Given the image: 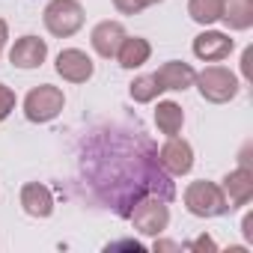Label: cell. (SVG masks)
<instances>
[{
  "label": "cell",
  "instance_id": "cell-20",
  "mask_svg": "<svg viewBox=\"0 0 253 253\" xmlns=\"http://www.w3.org/2000/svg\"><path fill=\"white\" fill-rule=\"evenodd\" d=\"M113 6H116V12H122V15H140V12L149 6V0H113Z\"/></svg>",
  "mask_w": 253,
  "mask_h": 253
},
{
  "label": "cell",
  "instance_id": "cell-12",
  "mask_svg": "<svg viewBox=\"0 0 253 253\" xmlns=\"http://www.w3.org/2000/svg\"><path fill=\"white\" fill-rule=\"evenodd\" d=\"M125 36H128V33H125V27L119 21H98L92 27V33H89V45H92V51L98 57L110 60V57H116V51H119Z\"/></svg>",
  "mask_w": 253,
  "mask_h": 253
},
{
  "label": "cell",
  "instance_id": "cell-8",
  "mask_svg": "<svg viewBox=\"0 0 253 253\" xmlns=\"http://www.w3.org/2000/svg\"><path fill=\"white\" fill-rule=\"evenodd\" d=\"M158 164L170 176H188L191 167H194V149H191V143L182 140L179 134L176 137H167V143L158 149Z\"/></svg>",
  "mask_w": 253,
  "mask_h": 253
},
{
  "label": "cell",
  "instance_id": "cell-19",
  "mask_svg": "<svg viewBox=\"0 0 253 253\" xmlns=\"http://www.w3.org/2000/svg\"><path fill=\"white\" fill-rule=\"evenodd\" d=\"M128 95H131L137 104H149V101H155V98L161 95V89H158V84H155L152 75H140V78H134V81L128 84Z\"/></svg>",
  "mask_w": 253,
  "mask_h": 253
},
{
  "label": "cell",
  "instance_id": "cell-11",
  "mask_svg": "<svg viewBox=\"0 0 253 253\" xmlns=\"http://www.w3.org/2000/svg\"><path fill=\"white\" fill-rule=\"evenodd\" d=\"M232 48H235V42H232L226 33H220V30H206V33H200V36L194 39V57L203 60V63L226 60V57L232 54Z\"/></svg>",
  "mask_w": 253,
  "mask_h": 253
},
{
  "label": "cell",
  "instance_id": "cell-1",
  "mask_svg": "<svg viewBox=\"0 0 253 253\" xmlns=\"http://www.w3.org/2000/svg\"><path fill=\"white\" fill-rule=\"evenodd\" d=\"M89 176L101 200L110 203L119 217H128L131 206L140 197L152 194L167 203L176 197L170 173L158 164V149L149 140L143 143V152H137L125 140L110 137V149H98L89 158Z\"/></svg>",
  "mask_w": 253,
  "mask_h": 253
},
{
  "label": "cell",
  "instance_id": "cell-7",
  "mask_svg": "<svg viewBox=\"0 0 253 253\" xmlns=\"http://www.w3.org/2000/svg\"><path fill=\"white\" fill-rule=\"evenodd\" d=\"M57 75L69 84H86L95 75V63L81 48H63L57 54Z\"/></svg>",
  "mask_w": 253,
  "mask_h": 253
},
{
  "label": "cell",
  "instance_id": "cell-3",
  "mask_svg": "<svg viewBox=\"0 0 253 253\" xmlns=\"http://www.w3.org/2000/svg\"><path fill=\"white\" fill-rule=\"evenodd\" d=\"M185 209H188L194 217H220V214L229 211L220 185L206 182V179L191 182V185L185 188Z\"/></svg>",
  "mask_w": 253,
  "mask_h": 253
},
{
  "label": "cell",
  "instance_id": "cell-17",
  "mask_svg": "<svg viewBox=\"0 0 253 253\" xmlns=\"http://www.w3.org/2000/svg\"><path fill=\"white\" fill-rule=\"evenodd\" d=\"M155 125H158L161 134L176 137L182 131V125H185V110L176 101H158V107H155Z\"/></svg>",
  "mask_w": 253,
  "mask_h": 253
},
{
  "label": "cell",
  "instance_id": "cell-13",
  "mask_svg": "<svg viewBox=\"0 0 253 253\" xmlns=\"http://www.w3.org/2000/svg\"><path fill=\"white\" fill-rule=\"evenodd\" d=\"M155 84H158V89L161 92H179V89H188V86H194V78H197V72L188 66V63H179V60H170V63H164L155 75Z\"/></svg>",
  "mask_w": 253,
  "mask_h": 253
},
{
  "label": "cell",
  "instance_id": "cell-6",
  "mask_svg": "<svg viewBox=\"0 0 253 253\" xmlns=\"http://www.w3.org/2000/svg\"><path fill=\"white\" fill-rule=\"evenodd\" d=\"M128 220L134 223L137 232L143 235H161L167 226H170V209H167V200L161 197H140L131 211H128Z\"/></svg>",
  "mask_w": 253,
  "mask_h": 253
},
{
  "label": "cell",
  "instance_id": "cell-24",
  "mask_svg": "<svg viewBox=\"0 0 253 253\" xmlns=\"http://www.w3.org/2000/svg\"><path fill=\"white\" fill-rule=\"evenodd\" d=\"M6 39H9V27H6L3 18H0V54H3V48H6Z\"/></svg>",
  "mask_w": 253,
  "mask_h": 253
},
{
  "label": "cell",
  "instance_id": "cell-26",
  "mask_svg": "<svg viewBox=\"0 0 253 253\" xmlns=\"http://www.w3.org/2000/svg\"><path fill=\"white\" fill-rule=\"evenodd\" d=\"M152 3H161V0H149V6H152Z\"/></svg>",
  "mask_w": 253,
  "mask_h": 253
},
{
  "label": "cell",
  "instance_id": "cell-16",
  "mask_svg": "<svg viewBox=\"0 0 253 253\" xmlns=\"http://www.w3.org/2000/svg\"><path fill=\"white\" fill-rule=\"evenodd\" d=\"M220 21L229 30H250L253 27V0H223Z\"/></svg>",
  "mask_w": 253,
  "mask_h": 253
},
{
  "label": "cell",
  "instance_id": "cell-5",
  "mask_svg": "<svg viewBox=\"0 0 253 253\" xmlns=\"http://www.w3.org/2000/svg\"><path fill=\"white\" fill-rule=\"evenodd\" d=\"M63 107H66V95L54 84H39L24 98V116L30 122H51L63 113Z\"/></svg>",
  "mask_w": 253,
  "mask_h": 253
},
{
  "label": "cell",
  "instance_id": "cell-18",
  "mask_svg": "<svg viewBox=\"0 0 253 253\" xmlns=\"http://www.w3.org/2000/svg\"><path fill=\"white\" fill-rule=\"evenodd\" d=\"M220 9H223V0H188V15L203 27L220 21Z\"/></svg>",
  "mask_w": 253,
  "mask_h": 253
},
{
  "label": "cell",
  "instance_id": "cell-10",
  "mask_svg": "<svg viewBox=\"0 0 253 253\" xmlns=\"http://www.w3.org/2000/svg\"><path fill=\"white\" fill-rule=\"evenodd\" d=\"M45 57H48V42L39 36H21V39H15V45L9 51V63L24 72L39 69L45 63Z\"/></svg>",
  "mask_w": 253,
  "mask_h": 253
},
{
  "label": "cell",
  "instance_id": "cell-4",
  "mask_svg": "<svg viewBox=\"0 0 253 253\" xmlns=\"http://www.w3.org/2000/svg\"><path fill=\"white\" fill-rule=\"evenodd\" d=\"M84 18L86 15H84V6L78 0H51L45 6V12H42V21H45L48 33L57 36V39L75 36L84 27Z\"/></svg>",
  "mask_w": 253,
  "mask_h": 253
},
{
  "label": "cell",
  "instance_id": "cell-9",
  "mask_svg": "<svg viewBox=\"0 0 253 253\" xmlns=\"http://www.w3.org/2000/svg\"><path fill=\"white\" fill-rule=\"evenodd\" d=\"M220 191H223V200H226L229 211L247 206V203L253 200V170H250L247 164H241L238 170L226 173L223 182H220Z\"/></svg>",
  "mask_w": 253,
  "mask_h": 253
},
{
  "label": "cell",
  "instance_id": "cell-14",
  "mask_svg": "<svg viewBox=\"0 0 253 253\" xmlns=\"http://www.w3.org/2000/svg\"><path fill=\"white\" fill-rule=\"evenodd\" d=\"M21 209L30 217H51V211H54V194H51V188L42 185V182H27L21 188Z\"/></svg>",
  "mask_w": 253,
  "mask_h": 253
},
{
  "label": "cell",
  "instance_id": "cell-22",
  "mask_svg": "<svg viewBox=\"0 0 253 253\" xmlns=\"http://www.w3.org/2000/svg\"><path fill=\"white\" fill-rule=\"evenodd\" d=\"M191 250H217V244H214L209 235H203V238H197V241L191 244Z\"/></svg>",
  "mask_w": 253,
  "mask_h": 253
},
{
  "label": "cell",
  "instance_id": "cell-21",
  "mask_svg": "<svg viewBox=\"0 0 253 253\" xmlns=\"http://www.w3.org/2000/svg\"><path fill=\"white\" fill-rule=\"evenodd\" d=\"M12 110H15V92L6 84H0V122H3Z\"/></svg>",
  "mask_w": 253,
  "mask_h": 253
},
{
  "label": "cell",
  "instance_id": "cell-15",
  "mask_svg": "<svg viewBox=\"0 0 253 253\" xmlns=\"http://www.w3.org/2000/svg\"><path fill=\"white\" fill-rule=\"evenodd\" d=\"M152 54V45L143 39V36H125L119 51H116V60L122 69H140Z\"/></svg>",
  "mask_w": 253,
  "mask_h": 253
},
{
  "label": "cell",
  "instance_id": "cell-23",
  "mask_svg": "<svg viewBox=\"0 0 253 253\" xmlns=\"http://www.w3.org/2000/svg\"><path fill=\"white\" fill-rule=\"evenodd\" d=\"M241 226H244V238L253 241V214H244V223Z\"/></svg>",
  "mask_w": 253,
  "mask_h": 253
},
{
  "label": "cell",
  "instance_id": "cell-25",
  "mask_svg": "<svg viewBox=\"0 0 253 253\" xmlns=\"http://www.w3.org/2000/svg\"><path fill=\"white\" fill-rule=\"evenodd\" d=\"M155 250H179V244H173V241H155Z\"/></svg>",
  "mask_w": 253,
  "mask_h": 253
},
{
  "label": "cell",
  "instance_id": "cell-2",
  "mask_svg": "<svg viewBox=\"0 0 253 253\" xmlns=\"http://www.w3.org/2000/svg\"><path fill=\"white\" fill-rule=\"evenodd\" d=\"M194 84H197L200 95H203L206 101H211V104H226V101H232V98L238 95V86H241L238 78H235L229 69H223V66H206L203 72H197Z\"/></svg>",
  "mask_w": 253,
  "mask_h": 253
}]
</instances>
